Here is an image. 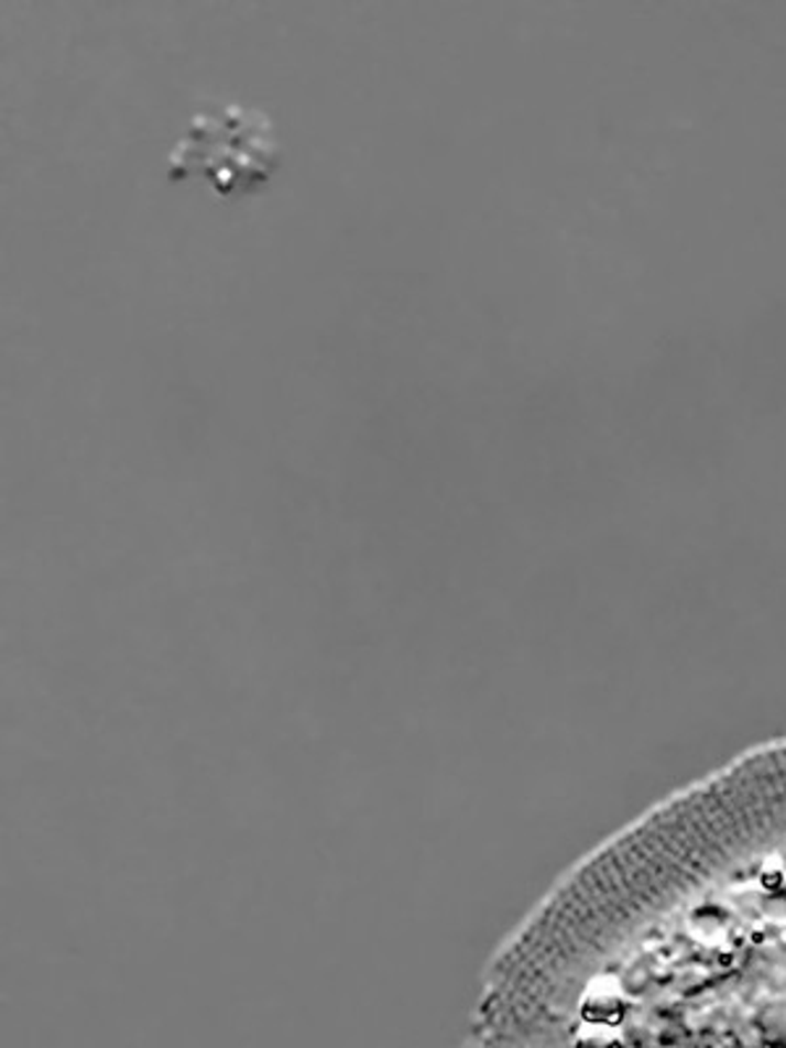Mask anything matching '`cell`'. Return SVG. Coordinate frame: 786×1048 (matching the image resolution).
<instances>
[{"label": "cell", "instance_id": "cell-1", "mask_svg": "<svg viewBox=\"0 0 786 1048\" xmlns=\"http://www.w3.org/2000/svg\"><path fill=\"white\" fill-rule=\"evenodd\" d=\"M281 161L273 123L258 108L212 102L195 110L171 150V178L205 176L218 195H247L271 178Z\"/></svg>", "mask_w": 786, "mask_h": 1048}]
</instances>
